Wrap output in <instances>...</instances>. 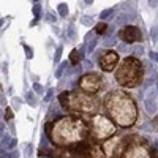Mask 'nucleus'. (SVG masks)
Instances as JSON below:
<instances>
[{"mask_svg":"<svg viewBox=\"0 0 158 158\" xmlns=\"http://www.w3.org/2000/svg\"><path fill=\"white\" fill-rule=\"evenodd\" d=\"M68 36H70V38H74V36H76V32H74V27H73V25H71L70 30H68Z\"/></svg>","mask_w":158,"mask_h":158,"instance_id":"32","label":"nucleus"},{"mask_svg":"<svg viewBox=\"0 0 158 158\" xmlns=\"http://www.w3.org/2000/svg\"><path fill=\"white\" fill-rule=\"evenodd\" d=\"M59 103L63 109L74 114L89 115L98 111V101L94 95H89L85 92H62L59 95Z\"/></svg>","mask_w":158,"mask_h":158,"instance_id":"3","label":"nucleus"},{"mask_svg":"<svg viewBox=\"0 0 158 158\" xmlns=\"http://www.w3.org/2000/svg\"><path fill=\"white\" fill-rule=\"evenodd\" d=\"M115 81L125 89H133L144 81V65L136 57H127L115 70Z\"/></svg>","mask_w":158,"mask_h":158,"instance_id":"4","label":"nucleus"},{"mask_svg":"<svg viewBox=\"0 0 158 158\" xmlns=\"http://www.w3.org/2000/svg\"><path fill=\"white\" fill-rule=\"evenodd\" d=\"M150 35H152V40L156 43V41H158V27H153L152 32H150Z\"/></svg>","mask_w":158,"mask_h":158,"instance_id":"27","label":"nucleus"},{"mask_svg":"<svg viewBox=\"0 0 158 158\" xmlns=\"http://www.w3.org/2000/svg\"><path fill=\"white\" fill-rule=\"evenodd\" d=\"M62 51H63V48H62V46L56 51V57H54V62H56V63H59V60H60V57H62Z\"/></svg>","mask_w":158,"mask_h":158,"instance_id":"26","label":"nucleus"},{"mask_svg":"<svg viewBox=\"0 0 158 158\" xmlns=\"http://www.w3.org/2000/svg\"><path fill=\"white\" fill-rule=\"evenodd\" d=\"M85 5H90V3H94V0H84Z\"/></svg>","mask_w":158,"mask_h":158,"instance_id":"39","label":"nucleus"},{"mask_svg":"<svg viewBox=\"0 0 158 158\" xmlns=\"http://www.w3.org/2000/svg\"><path fill=\"white\" fill-rule=\"evenodd\" d=\"M108 29H109V25L106 22H100V24L95 25V33L97 35H104V33L108 32Z\"/></svg>","mask_w":158,"mask_h":158,"instance_id":"16","label":"nucleus"},{"mask_svg":"<svg viewBox=\"0 0 158 158\" xmlns=\"http://www.w3.org/2000/svg\"><path fill=\"white\" fill-rule=\"evenodd\" d=\"M144 109L149 115H155L158 111V104H156V95H155V90L149 89V95L144 100Z\"/></svg>","mask_w":158,"mask_h":158,"instance_id":"11","label":"nucleus"},{"mask_svg":"<svg viewBox=\"0 0 158 158\" xmlns=\"http://www.w3.org/2000/svg\"><path fill=\"white\" fill-rule=\"evenodd\" d=\"M3 118H5V122H11V120H13V111H11L10 108L5 109V115H3Z\"/></svg>","mask_w":158,"mask_h":158,"instance_id":"23","label":"nucleus"},{"mask_svg":"<svg viewBox=\"0 0 158 158\" xmlns=\"http://www.w3.org/2000/svg\"><path fill=\"white\" fill-rule=\"evenodd\" d=\"M82 60V54L79 52L77 49H73L70 52V62L73 63V67H76V65H79V62Z\"/></svg>","mask_w":158,"mask_h":158,"instance_id":"14","label":"nucleus"},{"mask_svg":"<svg viewBox=\"0 0 158 158\" xmlns=\"http://www.w3.org/2000/svg\"><path fill=\"white\" fill-rule=\"evenodd\" d=\"M52 92H54V90H52V89H51V90H48V94L44 95V101H49V100L52 98Z\"/></svg>","mask_w":158,"mask_h":158,"instance_id":"31","label":"nucleus"},{"mask_svg":"<svg viewBox=\"0 0 158 158\" xmlns=\"http://www.w3.org/2000/svg\"><path fill=\"white\" fill-rule=\"evenodd\" d=\"M81 22L84 25H92V24H94V19H92L90 16H84V18H81Z\"/></svg>","mask_w":158,"mask_h":158,"instance_id":"25","label":"nucleus"},{"mask_svg":"<svg viewBox=\"0 0 158 158\" xmlns=\"http://www.w3.org/2000/svg\"><path fill=\"white\" fill-rule=\"evenodd\" d=\"M3 135H5V125L0 123V136H3Z\"/></svg>","mask_w":158,"mask_h":158,"instance_id":"36","label":"nucleus"},{"mask_svg":"<svg viewBox=\"0 0 158 158\" xmlns=\"http://www.w3.org/2000/svg\"><path fill=\"white\" fill-rule=\"evenodd\" d=\"M32 144H27V147H25V156H27V158H30L32 156Z\"/></svg>","mask_w":158,"mask_h":158,"instance_id":"30","label":"nucleus"},{"mask_svg":"<svg viewBox=\"0 0 158 158\" xmlns=\"http://www.w3.org/2000/svg\"><path fill=\"white\" fill-rule=\"evenodd\" d=\"M57 11H59V15H60L62 18L68 16V6H67V3H60L59 8H57Z\"/></svg>","mask_w":158,"mask_h":158,"instance_id":"19","label":"nucleus"},{"mask_svg":"<svg viewBox=\"0 0 158 158\" xmlns=\"http://www.w3.org/2000/svg\"><path fill=\"white\" fill-rule=\"evenodd\" d=\"M84 65H85V68H92V63H90V60H85V62H84Z\"/></svg>","mask_w":158,"mask_h":158,"instance_id":"38","label":"nucleus"},{"mask_svg":"<svg viewBox=\"0 0 158 158\" xmlns=\"http://www.w3.org/2000/svg\"><path fill=\"white\" fill-rule=\"evenodd\" d=\"M48 21L49 22H56V16L52 15V13H48Z\"/></svg>","mask_w":158,"mask_h":158,"instance_id":"34","label":"nucleus"},{"mask_svg":"<svg viewBox=\"0 0 158 158\" xmlns=\"http://www.w3.org/2000/svg\"><path fill=\"white\" fill-rule=\"evenodd\" d=\"M156 94H158V84H156Z\"/></svg>","mask_w":158,"mask_h":158,"instance_id":"41","label":"nucleus"},{"mask_svg":"<svg viewBox=\"0 0 158 158\" xmlns=\"http://www.w3.org/2000/svg\"><path fill=\"white\" fill-rule=\"evenodd\" d=\"M85 44H87V51L89 52H94V49L97 48V43H98V40H97V33L95 32H92V33H87L85 36Z\"/></svg>","mask_w":158,"mask_h":158,"instance_id":"13","label":"nucleus"},{"mask_svg":"<svg viewBox=\"0 0 158 158\" xmlns=\"http://www.w3.org/2000/svg\"><path fill=\"white\" fill-rule=\"evenodd\" d=\"M118 63V54L112 49H106L103 51L98 56V67L101 71H112Z\"/></svg>","mask_w":158,"mask_h":158,"instance_id":"9","label":"nucleus"},{"mask_svg":"<svg viewBox=\"0 0 158 158\" xmlns=\"http://www.w3.org/2000/svg\"><path fill=\"white\" fill-rule=\"evenodd\" d=\"M104 109L109 118L123 128L133 127L138 118V106L135 100L123 90H112L104 98Z\"/></svg>","mask_w":158,"mask_h":158,"instance_id":"2","label":"nucleus"},{"mask_svg":"<svg viewBox=\"0 0 158 158\" xmlns=\"http://www.w3.org/2000/svg\"><path fill=\"white\" fill-rule=\"evenodd\" d=\"M115 123L109 117L94 114L89 120V135L94 141H106L115 135Z\"/></svg>","mask_w":158,"mask_h":158,"instance_id":"6","label":"nucleus"},{"mask_svg":"<svg viewBox=\"0 0 158 158\" xmlns=\"http://www.w3.org/2000/svg\"><path fill=\"white\" fill-rule=\"evenodd\" d=\"M25 100H27V103L30 106H36V100L33 97V92H27V94H25Z\"/></svg>","mask_w":158,"mask_h":158,"instance_id":"21","label":"nucleus"},{"mask_svg":"<svg viewBox=\"0 0 158 158\" xmlns=\"http://www.w3.org/2000/svg\"><path fill=\"white\" fill-rule=\"evenodd\" d=\"M118 38L125 41L127 44H135V43H139L142 40V33L139 30V27L136 25H125L123 29H120L118 32Z\"/></svg>","mask_w":158,"mask_h":158,"instance_id":"10","label":"nucleus"},{"mask_svg":"<svg viewBox=\"0 0 158 158\" xmlns=\"http://www.w3.org/2000/svg\"><path fill=\"white\" fill-rule=\"evenodd\" d=\"M32 11H33V16H35V21L32 22V25H33V24H35V22L40 19V13H41V6H40L38 3H35V6L32 8Z\"/></svg>","mask_w":158,"mask_h":158,"instance_id":"20","label":"nucleus"},{"mask_svg":"<svg viewBox=\"0 0 158 158\" xmlns=\"http://www.w3.org/2000/svg\"><path fill=\"white\" fill-rule=\"evenodd\" d=\"M0 158H18V152L16 150H3V149H0Z\"/></svg>","mask_w":158,"mask_h":158,"instance_id":"17","label":"nucleus"},{"mask_svg":"<svg viewBox=\"0 0 158 158\" xmlns=\"http://www.w3.org/2000/svg\"><path fill=\"white\" fill-rule=\"evenodd\" d=\"M133 52L136 56H141V54H144V48L141 46V44H138V46H135V49H133Z\"/></svg>","mask_w":158,"mask_h":158,"instance_id":"29","label":"nucleus"},{"mask_svg":"<svg viewBox=\"0 0 158 158\" xmlns=\"http://www.w3.org/2000/svg\"><path fill=\"white\" fill-rule=\"evenodd\" d=\"M33 90H35V94H43V85L38 84V82H35V84H33Z\"/></svg>","mask_w":158,"mask_h":158,"instance_id":"28","label":"nucleus"},{"mask_svg":"<svg viewBox=\"0 0 158 158\" xmlns=\"http://www.w3.org/2000/svg\"><path fill=\"white\" fill-rule=\"evenodd\" d=\"M149 57H150L153 62H158V54H156V52H150V54H149Z\"/></svg>","mask_w":158,"mask_h":158,"instance_id":"33","label":"nucleus"},{"mask_svg":"<svg viewBox=\"0 0 158 158\" xmlns=\"http://www.w3.org/2000/svg\"><path fill=\"white\" fill-rule=\"evenodd\" d=\"M60 112H62V109H60V104H59V106H57V104H52L51 109H49V112H48V117H49V118L60 117Z\"/></svg>","mask_w":158,"mask_h":158,"instance_id":"15","label":"nucleus"},{"mask_svg":"<svg viewBox=\"0 0 158 158\" xmlns=\"http://www.w3.org/2000/svg\"><path fill=\"white\" fill-rule=\"evenodd\" d=\"M2 25H3V19H2V21H0V27H2Z\"/></svg>","mask_w":158,"mask_h":158,"instance_id":"40","label":"nucleus"},{"mask_svg":"<svg viewBox=\"0 0 158 158\" xmlns=\"http://www.w3.org/2000/svg\"><path fill=\"white\" fill-rule=\"evenodd\" d=\"M15 147H16V139L10 138V135H3L2 141H0V149H3V150H15Z\"/></svg>","mask_w":158,"mask_h":158,"instance_id":"12","label":"nucleus"},{"mask_svg":"<svg viewBox=\"0 0 158 158\" xmlns=\"http://www.w3.org/2000/svg\"><path fill=\"white\" fill-rule=\"evenodd\" d=\"M152 158H158V149H152Z\"/></svg>","mask_w":158,"mask_h":158,"instance_id":"37","label":"nucleus"},{"mask_svg":"<svg viewBox=\"0 0 158 158\" xmlns=\"http://www.w3.org/2000/svg\"><path fill=\"white\" fill-rule=\"evenodd\" d=\"M109 16H112V8H108V10H103L100 13V18L101 19H108Z\"/></svg>","mask_w":158,"mask_h":158,"instance_id":"22","label":"nucleus"},{"mask_svg":"<svg viewBox=\"0 0 158 158\" xmlns=\"http://www.w3.org/2000/svg\"><path fill=\"white\" fill-rule=\"evenodd\" d=\"M67 67H68V63H67V62L60 63V67H59L57 71H56V77H57V79H60V77L63 76V73H65V70H67Z\"/></svg>","mask_w":158,"mask_h":158,"instance_id":"18","label":"nucleus"},{"mask_svg":"<svg viewBox=\"0 0 158 158\" xmlns=\"http://www.w3.org/2000/svg\"><path fill=\"white\" fill-rule=\"evenodd\" d=\"M33 2H38V0H33Z\"/></svg>","mask_w":158,"mask_h":158,"instance_id":"42","label":"nucleus"},{"mask_svg":"<svg viewBox=\"0 0 158 158\" xmlns=\"http://www.w3.org/2000/svg\"><path fill=\"white\" fill-rule=\"evenodd\" d=\"M77 84L82 92H85L89 95H95L101 90L104 81H103V76H100L98 73H87V74L81 76Z\"/></svg>","mask_w":158,"mask_h":158,"instance_id":"8","label":"nucleus"},{"mask_svg":"<svg viewBox=\"0 0 158 158\" xmlns=\"http://www.w3.org/2000/svg\"><path fill=\"white\" fill-rule=\"evenodd\" d=\"M46 128L51 142L59 147H74L89 138V123L77 115H62Z\"/></svg>","mask_w":158,"mask_h":158,"instance_id":"1","label":"nucleus"},{"mask_svg":"<svg viewBox=\"0 0 158 158\" xmlns=\"http://www.w3.org/2000/svg\"><path fill=\"white\" fill-rule=\"evenodd\" d=\"M128 138L112 136L101 144H92L89 150V158H117L122 156L127 147Z\"/></svg>","mask_w":158,"mask_h":158,"instance_id":"5","label":"nucleus"},{"mask_svg":"<svg viewBox=\"0 0 158 158\" xmlns=\"http://www.w3.org/2000/svg\"><path fill=\"white\" fill-rule=\"evenodd\" d=\"M149 5H150L152 8H155V6L158 5V0H149Z\"/></svg>","mask_w":158,"mask_h":158,"instance_id":"35","label":"nucleus"},{"mask_svg":"<svg viewBox=\"0 0 158 158\" xmlns=\"http://www.w3.org/2000/svg\"><path fill=\"white\" fill-rule=\"evenodd\" d=\"M22 48H24V51H25V57H27V59H32V57H33V51H32V48H29L27 44H22Z\"/></svg>","mask_w":158,"mask_h":158,"instance_id":"24","label":"nucleus"},{"mask_svg":"<svg viewBox=\"0 0 158 158\" xmlns=\"http://www.w3.org/2000/svg\"><path fill=\"white\" fill-rule=\"evenodd\" d=\"M120 158H152V147L142 139L128 138L127 147Z\"/></svg>","mask_w":158,"mask_h":158,"instance_id":"7","label":"nucleus"}]
</instances>
